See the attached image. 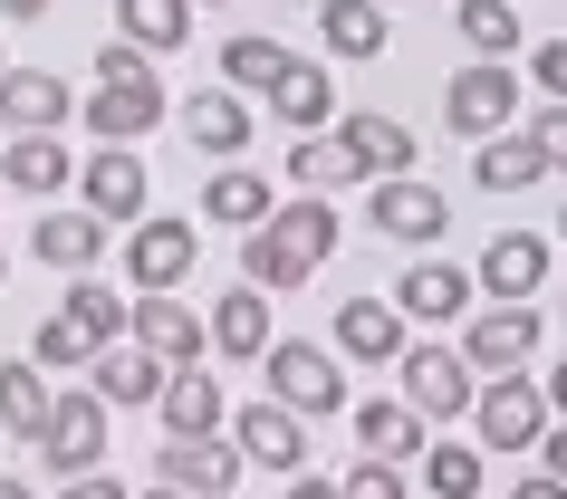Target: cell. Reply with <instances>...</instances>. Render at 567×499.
<instances>
[{
  "label": "cell",
  "mask_w": 567,
  "mask_h": 499,
  "mask_svg": "<svg viewBox=\"0 0 567 499\" xmlns=\"http://www.w3.org/2000/svg\"><path fill=\"white\" fill-rule=\"evenodd\" d=\"M106 433H116V404H106L96 384H68L59 413H49V433H39V480L59 490V480L106 470Z\"/></svg>",
  "instance_id": "7a4b0ae2"
},
{
  "label": "cell",
  "mask_w": 567,
  "mask_h": 499,
  "mask_svg": "<svg viewBox=\"0 0 567 499\" xmlns=\"http://www.w3.org/2000/svg\"><path fill=\"white\" fill-rule=\"evenodd\" d=\"M328 135H337V154H347V174H357V183L414 174V125H404V116H375V106H357V116H337Z\"/></svg>",
  "instance_id": "5bb4252c"
},
{
  "label": "cell",
  "mask_w": 567,
  "mask_h": 499,
  "mask_svg": "<svg viewBox=\"0 0 567 499\" xmlns=\"http://www.w3.org/2000/svg\"><path fill=\"white\" fill-rule=\"evenodd\" d=\"M558 240H567V202H558Z\"/></svg>",
  "instance_id": "f5cc1de1"
},
{
  "label": "cell",
  "mask_w": 567,
  "mask_h": 499,
  "mask_svg": "<svg viewBox=\"0 0 567 499\" xmlns=\"http://www.w3.org/2000/svg\"><path fill=\"white\" fill-rule=\"evenodd\" d=\"M49 413H59V384H49V365H39V355H10V365H0V433H20V441L39 451Z\"/></svg>",
  "instance_id": "f1b7e54d"
},
{
  "label": "cell",
  "mask_w": 567,
  "mask_h": 499,
  "mask_svg": "<svg viewBox=\"0 0 567 499\" xmlns=\"http://www.w3.org/2000/svg\"><path fill=\"white\" fill-rule=\"evenodd\" d=\"M87 384L106 394V404H164V384H174V365L154 346H135V336H116V346H96V365H87Z\"/></svg>",
  "instance_id": "603a6c76"
},
{
  "label": "cell",
  "mask_w": 567,
  "mask_h": 499,
  "mask_svg": "<svg viewBox=\"0 0 567 499\" xmlns=\"http://www.w3.org/2000/svg\"><path fill=\"white\" fill-rule=\"evenodd\" d=\"M164 116H174L164 77H145V87H96L87 96V135H96V145H145Z\"/></svg>",
  "instance_id": "7402d4cb"
},
{
  "label": "cell",
  "mask_w": 567,
  "mask_h": 499,
  "mask_svg": "<svg viewBox=\"0 0 567 499\" xmlns=\"http://www.w3.org/2000/svg\"><path fill=\"white\" fill-rule=\"evenodd\" d=\"M135 499H193V490H164V480H154V490H135Z\"/></svg>",
  "instance_id": "f907efd6"
},
{
  "label": "cell",
  "mask_w": 567,
  "mask_h": 499,
  "mask_svg": "<svg viewBox=\"0 0 567 499\" xmlns=\"http://www.w3.org/2000/svg\"><path fill=\"white\" fill-rule=\"evenodd\" d=\"M269 211H279V174H250V164L203 174V221L212 231H260Z\"/></svg>",
  "instance_id": "cb8c5ba5"
},
{
  "label": "cell",
  "mask_w": 567,
  "mask_h": 499,
  "mask_svg": "<svg viewBox=\"0 0 567 499\" xmlns=\"http://www.w3.org/2000/svg\"><path fill=\"white\" fill-rule=\"evenodd\" d=\"M30 355H39V365H49V375H87V365H96V346H87V326H68V318H39Z\"/></svg>",
  "instance_id": "74e56055"
},
{
  "label": "cell",
  "mask_w": 567,
  "mask_h": 499,
  "mask_svg": "<svg viewBox=\"0 0 567 499\" xmlns=\"http://www.w3.org/2000/svg\"><path fill=\"white\" fill-rule=\"evenodd\" d=\"M0 77H10V49H0Z\"/></svg>",
  "instance_id": "11a10c76"
},
{
  "label": "cell",
  "mask_w": 567,
  "mask_h": 499,
  "mask_svg": "<svg viewBox=\"0 0 567 499\" xmlns=\"http://www.w3.org/2000/svg\"><path fill=\"white\" fill-rule=\"evenodd\" d=\"M328 250H337V193H289L260 231H240V279L269 289V298H289V289H308L328 269Z\"/></svg>",
  "instance_id": "6da1fadb"
},
{
  "label": "cell",
  "mask_w": 567,
  "mask_h": 499,
  "mask_svg": "<svg viewBox=\"0 0 567 499\" xmlns=\"http://www.w3.org/2000/svg\"><path fill=\"white\" fill-rule=\"evenodd\" d=\"M538 336H548L538 298H491V308H472V318H462V336H452V346L472 355V375H529Z\"/></svg>",
  "instance_id": "5b68a950"
},
{
  "label": "cell",
  "mask_w": 567,
  "mask_h": 499,
  "mask_svg": "<svg viewBox=\"0 0 567 499\" xmlns=\"http://www.w3.org/2000/svg\"><path fill=\"white\" fill-rule=\"evenodd\" d=\"M59 318H68V326H87V346H116L125 318H135V289H116V279H68Z\"/></svg>",
  "instance_id": "d6a6232c"
},
{
  "label": "cell",
  "mask_w": 567,
  "mask_h": 499,
  "mask_svg": "<svg viewBox=\"0 0 567 499\" xmlns=\"http://www.w3.org/2000/svg\"><path fill=\"white\" fill-rule=\"evenodd\" d=\"M269 326H279V318H269V289H250V279L212 298V355H231V365H260V355L279 346Z\"/></svg>",
  "instance_id": "d4e9b609"
},
{
  "label": "cell",
  "mask_w": 567,
  "mask_h": 499,
  "mask_svg": "<svg viewBox=\"0 0 567 499\" xmlns=\"http://www.w3.org/2000/svg\"><path fill=\"white\" fill-rule=\"evenodd\" d=\"M529 145L548 154V174H567V106H538V116H529Z\"/></svg>",
  "instance_id": "b9f144b4"
},
{
  "label": "cell",
  "mask_w": 567,
  "mask_h": 499,
  "mask_svg": "<svg viewBox=\"0 0 567 499\" xmlns=\"http://www.w3.org/2000/svg\"><path fill=\"white\" fill-rule=\"evenodd\" d=\"M174 125L193 135V154H212V164H240L250 154V125H260V106L240 87H203V96H183L174 106Z\"/></svg>",
  "instance_id": "d6986e66"
},
{
  "label": "cell",
  "mask_w": 567,
  "mask_h": 499,
  "mask_svg": "<svg viewBox=\"0 0 567 499\" xmlns=\"http://www.w3.org/2000/svg\"><path fill=\"white\" fill-rule=\"evenodd\" d=\"M78 202H87L96 221L135 231V221L154 211V174H145V154H135V145H96L87 164H78Z\"/></svg>",
  "instance_id": "9c48e42d"
},
{
  "label": "cell",
  "mask_w": 567,
  "mask_h": 499,
  "mask_svg": "<svg viewBox=\"0 0 567 499\" xmlns=\"http://www.w3.org/2000/svg\"><path fill=\"white\" fill-rule=\"evenodd\" d=\"M203 10H221V0H203Z\"/></svg>",
  "instance_id": "6f0895ef"
},
{
  "label": "cell",
  "mask_w": 567,
  "mask_h": 499,
  "mask_svg": "<svg viewBox=\"0 0 567 499\" xmlns=\"http://www.w3.org/2000/svg\"><path fill=\"white\" fill-rule=\"evenodd\" d=\"M269 116H279V135H328L347 106H337V77L328 59H289L279 67V87H269Z\"/></svg>",
  "instance_id": "ffe728a7"
},
{
  "label": "cell",
  "mask_w": 567,
  "mask_h": 499,
  "mask_svg": "<svg viewBox=\"0 0 567 499\" xmlns=\"http://www.w3.org/2000/svg\"><path fill=\"white\" fill-rule=\"evenodd\" d=\"M548 423H558V404H548L538 375H481V404H472V441L481 451H538Z\"/></svg>",
  "instance_id": "277c9868"
},
{
  "label": "cell",
  "mask_w": 567,
  "mask_h": 499,
  "mask_svg": "<svg viewBox=\"0 0 567 499\" xmlns=\"http://www.w3.org/2000/svg\"><path fill=\"white\" fill-rule=\"evenodd\" d=\"M59 0H0V30H30V20H49Z\"/></svg>",
  "instance_id": "f6af8a7d"
},
{
  "label": "cell",
  "mask_w": 567,
  "mask_h": 499,
  "mask_svg": "<svg viewBox=\"0 0 567 499\" xmlns=\"http://www.w3.org/2000/svg\"><path fill=\"white\" fill-rule=\"evenodd\" d=\"M328 346L347 355V365H404V346H414V318L394 308V298H347L328 318Z\"/></svg>",
  "instance_id": "4fadbf2b"
},
{
  "label": "cell",
  "mask_w": 567,
  "mask_h": 499,
  "mask_svg": "<svg viewBox=\"0 0 567 499\" xmlns=\"http://www.w3.org/2000/svg\"><path fill=\"white\" fill-rule=\"evenodd\" d=\"M49 499H135V490H125V480H106V470H87V480H59Z\"/></svg>",
  "instance_id": "ee69618b"
},
{
  "label": "cell",
  "mask_w": 567,
  "mask_h": 499,
  "mask_svg": "<svg viewBox=\"0 0 567 499\" xmlns=\"http://www.w3.org/2000/svg\"><path fill=\"white\" fill-rule=\"evenodd\" d=\"M154 480L164 490H193V499H231V480H250L231 433H203V441H164L154 451Z\"/></svg>",
  "instance_id": "ac0fdd59"
},
{
  "label": "cell",
  "mask_w": 567,
  "mask_h": 499,
  "mask_svg": "<svg viewBox=\"0 0 567 499\" xmlns=\"http://www.w3.org/2000/svg\"><path fill=\"white\" fill-rule=\"evenodd\" d=\"M365 221H375V240H404V250H433V240L452 231V193H433L423 174H394L365 193Z\"/></svg>",
  "instance_id": "8fae6325"
},
{
  "label": "cell",
  "mask_w": 567,
  "mask_h": 499,
  "mask_svg": "<svg viewBox=\"0 0 567 499\" xmlns=\"http://www.w3.org/2000/svg\"><path fill=\"white\" fill-rule=\"evenodd\" d=\"M509 499H567V480H558V470H538V480H509Z\"/></svg>",
  "instance_id": "bcb514c9"
},
{
  "label": "cell",
  "mask_w": 567,
  "mask_h": 499,
  "mask_svg": "<svg viewBox=\"0 0 567 499\" xmlns=\"http://www.w3.org/2000/svg\"><path fill=\"white\" fill-rule=\"evenodd\" d=\"M231 441H240V461L269 470V480H299L308 470V413H289L279 394L269 404H231Z\"/></svg>",
  "instance_id": "30bf717a"
},
{
  "label": "cell",
  "mask_w": 567,
  "mask_h": 499,
  "mask_svg": "<svg viewBox=\"0 0 567 499\" xmlns=\"http://www.w3.org/2000/svg\"><path fill=\"white\" fill-rule=\"evenodd\" d=\"M385 10H394V0H385Z\"/></svg>",
  "instance_id": "680465c9"
},
{
  "label": "cell",
  "mask_w": 567,
  "mask_h": 499,
  "mask_svg": "<svg viewBox=\"0 0 567 499\" xmlns=\"http://www.w3.org/2000/svg\"><path fill=\"white\" fill-rule=\"evenodd\" d=\"M68 116H87V96L68 87L59 67H20L10 59V77H0V125H10V135H59Z\"/></svg>",
  "instance_id": "2e32d148"
},
{
  "label": "cell",
  "mask_w": 567,
  "mask_h": 499,
  "mask_svg": "<svg viewBox=\"0 0 567 499\" xmlns=\"http://www.w3.org/2000/svg\"><path fill=\"white\" fill-rule=\"evenodd\" d=\"M164 441H203V433H231V394H221V375L212 365H174V384H164Z\"/></svg>",
  "instance_id": "44dd1931"
},
{
  "label": "cell",
  "mask_w": 567,
  "mask_h": 499,
  "mask_svg": "<svg viewBox=\"0 0 567 499\" xmlns=\"http://www.w3.org/2000/svg\"><path fill=\"white\" fill-rule=\"evenodd\" d=\"M193 260H203V231L183 221V211H145L135 231H125V289L135 298H164L193 279Z\"/></svg>",
  "instance_id": "ba28073f"
},
{
  "label": "cell",
  "mask_w": 567,
  "mask_h": 499,
  "mask_svg": "<svg viewBox=\"0 0 567 499\" xmlns=\"http://www.w3.org/2000/svg\"><path fill=\"white\" fill-rule=\"evenodd\" d=\"M394 384H404V404L443 433V423H462V413L481 404V375H472V355L462 346H433V336H414L404 346V365H394Z\"/></svg>",
  "instance_id": "8992f818"
},
{
  "label": "cell",
  "mask_w": 567,
  "mask_h": 499,
  "mask_svg": "<svg viewBox=\"0 0 567 499\" xmlns=\"http://www.w3.org/2000/svg\"><path fill=\"white\" fill-rule=\"evenodd\" d=\"M289 193H337V183H357L347 174V154H337V135H289Z\"/></svg>",
  "instance_id": "8d00e7d4"
},
{
  "label": "cell",
  "mask_w": 567,
  "mask_h": 499,
  "mask_svg": "<svg viewBox=\"0 0 567 499\" xmlns=\"http://www.w3.org/2000/svg\"><path fill=\"white\" fill-rule=\"evenodd\" d=\"M481 461H491L481 441H433L423 470H414V490L423 499H481Z\"/></svg>",
  "instance_id": "e575fe53"
},
{
  "label": "cell",
  "mask_w": 567,
  "mask_h": 499,
  "mask_svg": "<svg viewBox=\"0 0 567 499\" xmlns=\"http://www.w3.org/2000/svg\"><path fill=\"white\" fill-rule=\"evenodd\" d=\"M538 470H558V480H567V423H548V441H538Z\"/></svg>",
  "instance_id": "7dc6e473"
},
{
  "label": "cell",
  "mask_w": 567,
  "mask_h": 499,
  "mask_svg": "<svg viewBox=\"0 0 567 499\" xmlns=\"http://www.w3.org/2000/svg\"><path fill=\"white\" fill-rule=\"evenodd\" d=\"M289 10H318V0H289Z\"/></svg>",
  "instance_id": "9f6ffc18"
},
{
  "label": "cell",
  "mask_w": 567,
  "mask_h": 499,
  "mask_svg": "<svg viewBox=\"0 0 567 499\" xmlns=\"http://www.w3.org/2000/svg\"><path fill=\"white\" fill-rule=\"evenodd\" d=\"M279 67H289V49L269 30H240V39H221V87H240V96H269L279 87Z\"/></svg>",
  "instance_id": "836d02e7"
},
{
  "label": "cell",
  "mask_w": 567,
  "mask_h": 499,
  "mask_svg": "<svg viewBox=\"0 0 567 499\" xmlns=\"http://www.w3.org/2000/svg\"><path fill=\"white\" fill-rule=\"evenodd\" d=\"M509 116H519V67L509 59H462L443 77V125L452 135L491 145V135H509Z\"/></svg>",
  "instance_id": "52a82bcc"
},
{
  "label": "cell",
  "mask_w": 567,
  "mask_h": 499,
  "mask_svg": "<svg viewBox=\"0 0 567 499\" xmlns=\"http://www.w3.org/2000/svg\"><path fill=\"white\" fill-rule=\"evenodd\" d=\"M347 499H423L414 490V461H347Z\"/></svg>",
  "instance_id": "f35d334b"
},
{
  "label": "cell",
  "mask_w": 567,
  "mask_h": 499,
  "mask_svg": "<svg viewBox=\"0 0 567 499\" xmlns=\"http://www.w3.org/2000/svg\"><path fill=\"white\" fill-rule=\"evenodd\" d=\"M472 298H481V279L462 260H433V250L404 260V279H394V308H404L414 326H462V318H472Z\"/></svg>",
  "instance_id": "9a60e30c"
},
{
  "label": "cell",
  "mask_w": 567,
  "mask_h": 499,
  "mask_svg": "<svg viewBox=\"0 0 567 499\" xmlns=\"http://www.w3.org/2000/svg\"><path fill=\"white\" fill-rule=\"evenodd\" d=\"M125 336H135V346H154L164 365H203V346H212V308H193L183 289H164V298H135Z\"/></svg>",
  "instance_id": "e0dca14e"
},
{
  "label": "cell",
  "mask_w": 567,
  "mask_h": 499,
  "mask_svg": "<svg viewBox=\"0 0 567 499\" xmlns=\"http://www.w3.org/2000/svg\"><path fill=\"white\" fill-rule=\"evenodd\" d=\"M260 375H269V394L289 413H308V423H328V413L357 404V394H347V355L318 346V336H279V346L260 355Z\"/></svg>",
  "instance_id": "3957f363"
},
{
  "label": "cell",
  "mask_w": 567,
  "mask_h": 499,
  "mask_svg": "<svg viewBox=\"0 0 567 499\" xmlns=\"http://www.w3.org/2000/svg\"><path fill=\"white\" fill-rule=\"evenodd\" d=\"M0 499H39V490H30V480H0Z\"/></svg>",
  "instance_id": "681fc988"
},
{
  "label": "cell",
  "mask_w": 567,
  "mask_h": 499,
  "mask_svg": "<svg viewBox=\"0 0 567 499\" xmlns=\"http://www.w3.org/2000/svg\"><path fill=\"white\" fill-rule=\"evenodd\" d=\"M116 250V221H96L87 202H49L30 221V260L39 269H68V279H96V260Z\"/></svg>",
  "instance_id": "7c38bea8"
},
{
  "label": "cell",
  "mask_w": 567,
  "mask_h": 499,
  "mask_svg": "<svg viewBox=\"0 0 567 499\" xmlns=\"http://www.w3.org/2000/svg\"><path fill=\"white\" fill-rule=\"evenodd\" d=\"M472 279H481L491 298H538V289H548V240H538V231H501V240H481Z\"/></svg>",
  "instance_id": "83f0119b"
},
{
  "label": "cell",
  "mask_w": 567,
  "mask_h": 499,
  "mask_svg": "<svg viewBox=\"0 0 567 499\" xmlns=\"http://www.w3.org/2000/svg\"><path fill=\"white\" fill-rule=\"evenodd\" d=\"M0 289H10V250H0Z\"/></svg>",
  "instance_id": "816d5d0a"
},
{
  "label": "cell",
  "mask_w": 567,
  "mask_h": 499,
  "mask_svg": "<svg viewBox=\"0 0 567 499\" xmlns=\"http://www.w3.org/2000/svg\"><path fill=\"white\" fill-rule=\"evenodd\" d=\"M193 10L203 0H116V39H135L145 59H174L183 39H193Z\"/></svg>",
  "instance_id": "1f68e13d"
},
{
  "label": "cell",
  "mask_w": 567,
  "mask_h": 499,
  "mask_svg": "<svg viewBox=\"0 0 567 499\" xmlns=\"http://www.w3.org/2000/svg\"><path fill=\"white\" fill-rule=\"evenodd\" d=\"M472 183L481 193H529V183H548V154L529 145V125H509V135L472 145Z\"/></svg>",
  "instance_id": "4dcf8cb0"
},
{
  "label": "cell",
  "mask_w": 567,
  "mask_h": 499,
  "mask_svg": "<svg viewBox=\"0 0 567 499\" xmlns=\"http://www.w3.org/2000/svg\"><path fill=\"white\" fill-rule=\"evenodd\" d=\"M0 174H10V193H30V202L49 211L59 193H78V154H68L59 135H10V145H0Z\"/></svg>",
  "instance_id": "484cf974"
},
{
  "label": "cell",
  "mask_w": 567,
  "mask_h": 499,
  "mask_svg": "<svg viewBox=\"0 0 567 499\" xmlns=\"http://www.w3.org/2000/svg\"><path fill=\"white\" fill-rule=\"evenodd\" d=\"M279 499H347V470H337V480L328 470H299V480H279Z\"/></svg>",
  "instance_id": "7bdbcfd3"
},
{
  "label": "cell",
  "mask_w": 567,
  "mask_h": 499,
  "mask_svg": "<svg viewBox=\"0 0 567 499\" xmlns=\"http://www.w3.org/2000/svg\"><path fill=\"white\" fill-rule=\"evenodd\" d=\"M529 77H538L548 106H567V39H538V49H529Z\"/></svg>",
  "instance_id": "60d3db41"
},
{
  "label": "cell",
  "mask_w": 567,
  "mask_h": 499,
  "mask_svg": "<svg viewBox=\"0 0 567 499\" xmlns=\"http://www.w3.org/2000/svg\"><path fill=\"white\" fill-rule=\"evenodd\" d=\"M452 30H462L472 59H509V49H519V0H462Z\"/></svg>",
  "instance_id": "d590c367"
},
{
  "label": "cell",
  "mask_w": 567,
  "mask_h": 499,
  "mask_svg": "<svg viewBox=\"0 0 567 499\" xmlns=\"http://www.w3.org/2000/svg\"><path fill=\"white\" fill-rule=\"evenodd\" d=\"M154 59L135 49V39H96V87H145Z\"/></svg>",
  "instance_id": "ab89813d"
},
{
  "label": "cell",
  "mask_w": 567,
  "mask_h": 499,
  "mask_svg": "<svg viewBox=\"0 0 567 499\" xmlns=\"http://www.w3.org/2000/svg\"><path fill=\"white\" fill-rule=\"evenodd\" d=\"M385 0H318V49H328V59H385Z\"/></svg>",
  "instance_id": "f546056e"
},
{
  "label": "cell",
  "mask_w": 567,
  "mask_h": 499,
  "mask_svg": "<svg viewBox=\"0 0 567 499\" xmlns=\"http://www.w3.org/2000/svg\"><path fill=\"white\" fill-rule=\"evenodd\" d=\"M538 384H548V404H558V423H567V355H558V365H548Z\"/></svg>",
  "instance_id": "c3c4849f"
},
{
  "label": "cell",
  "mask_w": 567,
  "mask_h": 499,
  "mask_svg": "<svg viewBox=\"0 0 567 499\" xmlns=\"http://www.w3.org/2000/svg\"><path fill=\"white\" fill-rule=\"evenodd\" d=\"M357 413V451L365 461H423L433 451V423H423L404 394H385V404H347Z\"/></svg>",
  "instance_id": "4316f807"
},
{
  "label": "cell",
  "mask_w": 567,
  "mask_h": 499,
  "mask_svg": "<svg viewBox=\"0 0 567 499\" xmlns=\"http://www.w3.org/2000/svg\"><path fill=\"white\" fill-rule=\"evenodd\" d=\"M0 202H10V174H0Z\"/></svg>",
  "instance_id": "db71d44e"
}]
</instances>
